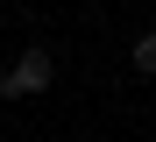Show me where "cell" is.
<instances>
[{"label":"cell","instance_id":"obj_2","mask_svg":"<svg viewBox=\"0 0 156 142\" xmlns=\"http://www.w3.org/2000/svg\"><path fill=\"white\" fill-rule=\"evenodd\" d=\"M135 71H142V78H156V36H142V43H135Z\"/></svg>","mask_w":156,"mask_h":142},{"label":"cell","instance_id":"obj_1","mask_svg":"<svg viewBox=\"0 0 156 142\" xmlns=\"http://www.w3.org/2000/svg\"><path fill=\"white\" fill-rule=\"evenodd\" d=\"M50 78H57V57L50 50H21V64L0 78V100H36V93H50Z\"/></svg>","mask_w":156,"mask_h":142}]
</instances>
